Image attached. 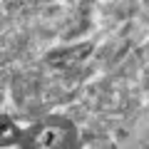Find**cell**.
I'll list each match as a JSON object with an SVG mask.
<instances>
[{"instance_id":"1","label":"cell","mask_w":149,"mask_h":149,"mask_svg":"<svg viewBox=\"0 0 149 149\" xmlns=\"http://www.w3.org/2000/svg\"><path fill=\"white\" fill-rule=\"evenodd\" d=\"M70 142V129L65 124H40L27 134V149H62Z\"/></svg>"},{"instance_id":"2","label":"cell","mask_w":149,"mask_h":149,"mask_svg":"<svg viewBox=\"0 0 149 149\" xmlns=\"http://www.w3.org/2000/svg\"><path fill=\"white\" fill-rule=\"evenodd\" d=\"M15 137H17L15 124H13L10 119L0 117V147H5V144H13V142H15Z\"/></svg>"}]
</instances>
